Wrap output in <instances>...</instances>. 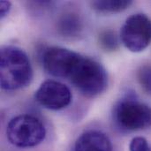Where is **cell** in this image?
<instances>
[{"mask_svg": "<svg viewBox=\"0 0 151 151\" xmlns=\"http://www.w3.org/2000/svg\"><path fill=\"white\" fill-rule=\"evenodd\" d=\"M33 69L27 53L19 47L8 45L0 52V84L4 90H17L28 86Z\"/></svg>", "mask_w": 151, "mask_h": 151, "instance_id": "1", "label": "cell"}, {"mask_svg": "<svg viewBox=\"0 0 151 151\" xmlns=\"http://www.w3.org/2000/svg\"><path fill=\"white\" fill-rule=\"evenodd\" d=\"M66 80L87 97L99 96L108 85V75L104 67L99 62L81 54L71 65Z\"/></svg>", "mask_w": 151, "mask_h": 151, "instance_id": "2", "label": "cell"}, {"mask_svg": "<svg viewBox=\"0 0 151 151\" xmlns=\"http://www.w3.org/2000/svg\"><path fill=\"white\" fill-rule=\"evenodd\" d=\"M113 120L123 131H141L151 127V107L133 96L119 101L113 109Z\"/></svg>", "mask_w": 151, "mask_h": 151, "instance_id": "3", "label": "cell"}, {"mask_svg": "<svg viewBox=\"0 0 151 151\" xmlns=\"http://www.w3.org/2000/svg\"><path fill=\"white\" fill-rule=\"evenodd\" d=\"M7 139L18 148H32L40 144L46 136L42 122L35 116L22 114L10 120L6 128Z\"/></svg>", "mask_w": 151, "mask_h": 151, "instance_id": "4", "label": "cell"}, {"mask_svg": "<svg viewBox=\"0 0 151 151\" xmlns=\"http://www.w3.org/2000/svg\"><path fill=\"white\" fill-rule=\"evenodd\" d=\"M124 46L132 52L144 50L151 42V20L143 13H135L127 19L120 31Z\"/></svg>", "mask_w": 151, "mask_h": 151, "instance_id": "5", "label": "cell"}, {"mask_svg": "<svg viewBox=\"0 0 151 151\" xmlns=\"http://www.w3.org/2000/svg\"><path fill=\"white\" fill-rule=\"evenodd\" d=\"M35 97L41 106L50 111L62 110L72 102L70 88L66 85L52 80L42 82L35 91Z\"/></svg>", "mask_w": 151, "mask_h": 151, "instance_id": "6", "label": "cell"}, {"mask_svg": "<svg viewBox=\"0 0 151 151\" xmlns=\"http://www.w3.org/2000/svg\"><path fill=\"white\" fill-rule=\"evenodd\" d=\"M79 53L62 47H50L42 54L45 71L57 78L66 79L71 65Z\"/></svg>", "mask_w": 151, "mask_h": 151, "instance_id": "7", "label": "cell"}, {"mask_svg": "<svg viewBox=\"0 0 151 151\" xmlns=\"http://www.w3.org/2000/svg\"><path fill=\"white\" fill-rule=\"evenodd\" d=\"M72 151H112V144L105 134L88 131L76 140Z\"/></svg>", "mask_w": 151, "mask_h": 151, "instance_id": "8", "label": "cell"}, {"mask_svg": "<svg viewBox=\"0 0 151 151\" xmlns=\"http://www.w3.org/2000/svg\"><path fill=\"white\" fill-rule=\"evenodd\" d=\"M58 28L63 35L73 37L80 35L82 29V22L77 14L66 13L59 19Z\"/></svg>", "mask_w": 151, "mask_h": 151, "instance_id": "9", "label": "cell"}, {"mask_svg": "<svg viewBox=\"0 0 151 151\" xmlns=\"http://www.w3.org/2000/svg\"><path fill=\"white\" fill-rule=\"evenodd\" d=\"M131 4L132 1L127 0H96L91 3V6L95 11L100 13L111 14L125 11L131 5Z\"/></svg>", "mask_w": 151, "mask_h": 151, "instance_id": "10", "label": "cell"}, {"mask_svg": "<svg viewBox=\"0 0 151 151\" xmlns=\"http://www.w3.org/2000/svg\"><path fill=\"white\" fill-rule=\"evenodd\" d=\"M99 44L106 51H114L119 48L118 36L113 31H104L99 35Z\"/></svg>", "mask_w": 151, "mask_h": 151, "instance_id": "11", "label": "cell"}, {"mask_svg": "<svg viewBox=\"0 0 151 151\" xmlns=\"http://www.w3.org/2000/svg\"><path fill=\"white\" fill-rule=\"evenodd\" d=\"M137 79L143 90L151 96V65H144L139 68Z\"/></svg>", "mask_w": 151, "mask_h": 151, "instance_id": "12", "label": "cell"}, {"mask_svg": "<svg viewBox=\"0 0 151 151\" xmlns=\"http://www.w3.org/2000/svg\"><path fill=\"white\" fill-rule=\"evenodd\" d=\"M130 151H151L147 140L143 137L134 138L129 146Z\"/></svg>", "mask_w": 151, "mask_h": 151, "instance_id": "13", "label": "cell"}, {"mask_svg": "<svg viewBox=\"0 0 151 151\" xmlns=\"http://www.w3.org/2000/svg\"><path fill=\"white\" fill-rule=\"evenodd\" d=\"M11 10V3L9 1L3 0L0 2V18L4 19L6 17Z\"/></svg>", "mask_w": 151, "mask_h": 151, "instance_id": "14", "label": "cell"}]
</instances>
